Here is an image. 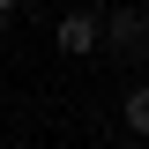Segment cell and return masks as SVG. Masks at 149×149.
Listing matches in <instances>:
<instances>
[{"instance_id": "obj_3", "label": "cell", "mask_w": 149, "mask_h": 149, "mask_svg": "<svg viewBox=\"0 0 149 149\" xmlns=\"http://www.w3.org/2000/svg\"><path fill=\"white\" fill-rule=\"evenodd\" d=\"M119 112H127V134H142V142H149V82H134Z\"/></svg>"}, {"instance_id": "obj_4", "label": "cell", "mask_w": 149, "mask_h": 149, "mask_svg": "<svg viewBox=\"0 0 149 149\" xmlns=\"http://www.w3.org/2000/svg\"><path fill=\"white\" fill-rule=\"evenodd\" d=\"M0 15H15V0H0Z\"/></svg>"}, {"instance_id": "obj_1", "label": "cell", "mask_w": 149, "mask_h": 149, "mask_svg": "<svg viewBox=\"0 0 149 149\" xmlns=\"http://www.w3.org/2000/svg\"><path fill=\"white\" fill-rule=\"evenodd\" d=\"M97 52L142 60L149 52V15H142V8H104V15H97Z\"/></svg>"}, {"instance_id": "obj_2", "label": "cell", "mask_w": 149, "mask_h": 149, "mask_svg": "<svg viewBox=\"0 0 149 149\" xmlns=\"http://www.w3.org/2000/svg\"><path fill=\"white\" fill-rule=\"evenodd\" d=\"M52 45H60L67 60H90V52H97V8H67V15L52 22Z\"/></svg>"}, {"instance_id": "obj_5", "label": "cell", "mask_w": 149, "mask_h": 149, "mask_svg": "<svg viewBox=\"0 0 149 149\" xmlns=\"http://www.w3.org/2000/svg\"><path fill=\"white\" fill-rule=\"evenodd\" d=\"M90 8H119V0H90Z\"/></svg>"}]
</instances>
